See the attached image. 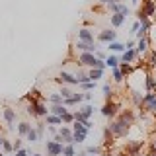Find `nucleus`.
<instances>
[{"label": "nucleus", "mask_w": 156, "mask_h": 156, "mask_svg": "<svg viewBox=\"0 0 156 156\" xmlns=\"http://www.w3.org/2000/svg\"><path fill=\"white\" fill-rule=\"evenodd\" d=\"M107 10H109L111 14H123V16H129V14H131L129 6H125V4H121V2H113V4H107Z\"/></svg>", "instance_id": "39448f33"}, {"label": "nucleus", "mask_w": 156, "mask_h": 156, "mask_svg": "<svg viewBox=\"0 0 156 156\" xmlns=\"http://www.w3.org/2000/svg\"><path fill=\"white\" fill-rule=\"evenodd\" d=\"M140 107H144V109L150 111V113H156V92H146L143 96Z\"/></svg>", "instance_id": "20e7f679"}, {"label": "nucleus", "mask_w": 156, "mask_h": 156, "mask_svg": "<svg viewBox=\"0 0 156 156\" xmlns=\"http://www.w3.org/2000/svg\"><path fill=\"white\" fill-rule=\"evenodd\" d=\"M84 100L86 101H92V94H90V92H84Z\"/></svg>", "instance_id": "79ce46f5"}, {"label": "nucleus", "mask_w": 156, "mask_h": 156, "mask_svg": "<svg viewBox=\"0 0 156 156\" xmlns=\"http://www.w3.org/2000/svg\"><path fill=\"white\" fill-rule=\"evenodd\" d=\"M88 131L90 129H86L82 123H78V121H74V125H72V140L74 143H84V139H86V135H88Z\"/></svg>", "instance_id": "7ed1b4c3"}, {"label": "nucleus", "mask_w": 156, "mask_h": 156, "mask_svg": "<svg viewBox=\"0 0 156 156\" xmlns=\"http://www.w3.org/2000/svg\"><path fill=\"white\" fill-rule=\"evenodd\" d=\"M100 2H101V4H113L115 0H100Z\"/></svg>", "instance_id": "37998d69"}, {"label": "nucleus", "mask_w": 156, "mask_h": 156, "mask_svg": "<svg viewBox=\"0 0 156 156\" xmlns=\"http://www.w3.org/2000/svg\"><path fill=\"white\" fill-rule=\"evenodd\" d=\"M133 2H139V0H133Z\"/></svg>", "instance_id": "603ef678"}, {"label": "nucleus", "mask_w": 156, "mask_h": 156, "mask_svg": "<svg viewBox=\"0 0 156 156\" xmlns=\"http://www.w3.org/2000/svg\"><path fill=\"white\" fill-rule=\"evenodd\" d=\"M131 123H133V121H129L125 115H121L117 121H113V123L109 125L111 135L113 136H125L127 133H129V129H131Z\"/></svg>", "instance_id": "f257e3e1"}, {"label": "nucleus", "mask_w": 156, "mask_h": 156, "mask_svg": "<svg viewBox=\"0 0 156 156\" xmlns=\"http://www.w3.org/2000/svg\"><path fill=\"white\" fill-rule=\"evenodd\" d=\"M76 150H74V144H65L62 146V156H74Z\"/></svg>", "instance_id": "a878e982"}, {"label": "nucleus", "mask_w": 156, "mask_h": 156, "mask_svg": "<svg viewBox=\"0 0 156 156\" xmlns=\"http://www.w3.org/2000/svg\"><path fill=\"white\" fill-rule=\"evenodd\" d=\"M45 119H47V123H49V125H61V123H62V119H61L58 115H51V113H49Z\"/></svg>", "instance_id": "393cba45"}, {"label": "nucleus", "mask_w": 156, "mask_h": 156, "mask_svg": "<svg viewBox=\"0 0 156 156\" xmlns=\"http://www.w3.org/2000/svg\"><path fill=\"white\" fill-rule=\"evenodd\" d=\"M31 156H41V154H31Z\"/></svg>", "instance_id": "8fccbe9b"}, {"label": "nucleus", "mask_w": 156, "mask_h": 156, "mask_svg": "<svg viewBox=\"0 0 156 156\" xmlns=\"http://www.w3.org/2000/svg\"><path fill=\"white\" fill-rule=\"evenodd\" d=\"M29 129H31V125H29V123H20V125H18V133H20V136H26Z\"/></svg>", "instance_id": "bb28decb"}, {"label": "nucleus", "mask_w": 156, "mask_h": 156, "mask_svg": "<svg viewBox=\"0 0 156 156\" xmlns=\"http://www.w3.org/2000/svg\"><path fill=\"white\" fill-rule=\"evenodd\" d=\"M12 148L16 150V152H18V150H22V140H16V143H12Z\"/></svg>", "instance_id": "4c0bfd02"}, {"label": "nucleus", "mask_w": 156, "mask_h": 156, "mask_svg": "<svg viewBox=\"0 0 156 156\" xmlns=\"http://www.w3.org/2000/svg\"><path fill=\"white\" fill-rule=\"evenodd\" d=\"M107 47H109V51H125V43H119V41H111Z\"/></svg>", "instance_id": "b1692460"}, {"label": "nucleus", "mask_w": 156, "mask_h": 156, "mask_svg": "<svg viewBox=\"0 0 156 156\" xmlns=\"http://www.w3.org/2000/svg\"><path fill=\"white\" fill-rule=\"evenodd\" d=\"M133 156H144V154H140V152H136V154H133Z\"/></svg>", "instance_id": "de8ad7c7"}, {"label": "nucleus", "mask_w": 156, "mask_h": 156, "mask_svg": "<svg viewBox=\"0 0 156 156\" xmlns=\"http://www.w3.org/2000/svg\"><path fill=\"white\" fill-rule=\"evenodd\" d=\"M135 58H136L135 49H125V51H123V57H121V62H129V65H131Z\"/></svg>", "instance_id": "a211bd4d"}, {"label": "nucleus", "mask_w": 156, "mask_h": 156, "mask_svg": "<svg viewBox=\"0 0 156 156\" xmlns=\"http://www.w3.org/2000/svg\"><path fill=\"white\" fill-rule=\"evenodd\" d=\"M57 82H65V84H70V86H78V78L76 76H72V74H68V72H61L57 78Z\"/></svg>", "instance_id": "9d476101"}, {"label": "nucleus", "mask_w": 156, "mask_h": 156, "mask_svg": "<svg viewBox=\"0 0 156 156\" xmlns=\"http://www.w3.org/2000/svg\"><path fill=\"white\" fill-rule=\"evenodd\" d=\"M113 78H115V82H121V80H123V72L119 70V66L113 68Z\"/></svg>", "instance_id": "2f4dec72"}, {"label": "nucleus", "mask_w": 156, "mask_h": 156, "mask_svg": "<svg viewBox=\"0 0 156 156\" xmlns=\"http://www.w3.org/2000/svg\"><path fill=\"white\" fill-rule=\"evenodd\" d=\"M119 70H121V72H123V76H125V74H129V72H131V70H133V66H131V65H129V62H121V66H119Z\"/></svg>", "instance_id": "c85d7f7f"}, {"label": "nucleus", "mask_w": 156, "mask_h": 156, "mask_svg": "<svg viewBox=\"0 0 156 156\" xmlns=\"http://www.w3.org/2000/svg\"><path fill=\"white\" fill-rule=\"evenodd\" d=\"M154 119H156V113H154Z\"/></svg>", "instance_id": "864d4df0"}, {"label": "nucleus", "mask_w": 156, "mask_h": 156, "mask_svg": "<svg viewBox=\"0 0 156 156\" xmlns=\"http://www.w3.org/2000/svg\"><path fill=\"white\" fill-rule=\"evenodd\" d=\"M115 156H125V152H119V154H115Z\"/></svg>", "instance_id": "49530a36"}, {"label": "nucleus", "mask_w": 156, "mask_h": 156, "mask_svg": "<svg viewBox=\"0 0 156 156\" xmlns=\"http://www.w3.org/2000/svg\"><path fill=\"white\" fill-rule=\"evenodd\" d=\"M125 18L127 16H123V14H111L109 22H111V26H113V27H121L125 23Z\"/></svg>", "instance_id": "f3484780"}, {"label": "nucleus", "mask_w": 156, "mask_h": 156, "mask_svg": "<svg viewBox=\"0 0 156 156\" xmlns=\"http://www.w3.org/2000/svg\"><path fill=\"white\" fill-rule=\"evenodd\" d=\"M148 51V37H143L136 41V47H135V53L136 55H143V53Z\"/></svg>", "instance_id": "2eb2a0df"}, {"label": "nucleus", "mask_w": 156, "mask_h": 156, "mask_svg": "<svg viewBox=\"0 0 156 156\" xmlns=\"http://www.w3.org/2000/svg\"><path fill=\"white\" fill-rule=\"evenodd\" d=\"M82 88V90H86V92H90V90H94L96 88V82H84V84H78Z\"/></svg>", "instance_id": "7c9ffc66"}, {"label": "nucleus", "mask_w": 156, "mask_h": 156, "mask_svg": "<svg viewBox=\"0 0 156 156\" xmlns=\"http://www.w3.org/2000/svg\"><path fill=\"white\" fill-rule=\"evenodd\" d=\"M78 41H84V43H94V33H92L88 27H82L80 31H78Z\"/></svg>", "instance_id": "f8f14e48"}, {"label": "nucleus", "mask_w": 156, "mask_h": 156, "mask_svg": "<svg viewBox=\"0 0 156 156\" xmlns=\"http://www.w3.org/2000/svg\"><path fill=\"white\" fill-rule=\"evenodd\" d=\"M62 146L61 143H55V140H47V156H61L62 154Z\"/></svg>", "instance_id": "423d86ee"}, {"label": "nucleus", "mask_w": 156, "mask_h": 156, "mask_svg": "<svg viewBox=\"0 0 156 156\" xmlns=\"http://www.w3.org/2000/svg\"><path fill=\"white\" fill-rule=\"evenodd\" d=\"M154 12H156V2H154V0H146L144 8H143V14L146 18H150V16H154Z\"/></svg>", "instance_id": "dca6fc26"}, {"label": "nucleus", "mask_w": 156, "mask_h": 156, "mask_svg": "<svg viewBox=\"0 0 156 156\" xmlns=\"http://www.w3.org/2000/svg\"><path fill=\"white\" fill-rule=\"evenodd\" d=\"M61 119H62V123H65V125H70V123H74V115H72L70 111H66V113L62 115Z\"/></svg>", "instance_id": "cd10ccee"}, {"label": "nucleus", "mask_w": 156, "mask_h": 156, "mask_svg": "<svg viewBox=\"0 0 156 156\" xmlns=\"http://www.w3.org/2000/svg\"><path fill=\"white\" fill-rule=\"evenodd\" d=\"M49 133H53V135H57V133H58V129H57V127H55V125H49Z\"/></svg>", "instance_id": "ea45409f"}, {"label": "nucleus", "mask_w": 156, "mask_h": 156, "mask_svg": "<svg viewBox=\"0 0 156 156\" xmlns=\"http://www.w3.org/2000/svg\"><path fill=\"white\" fill-rule=\"evenodd\" d=\"M35 131H37L39 139H41V136H43V133H45V127H43V125H37V127H35Z\"/></svg>", "instance_id": "e433bc0d"}, {"label": "nucleus", "mask_w": 156, "mask_h": 156, "mask_svg": "<svg viewBox=\"0 0 156 156\" xmlns=\"http://www.w3.org/2000/svg\"><path fill=\"white\" fill-rule=\"evenodd\" d=\"M144 82H146V92H154V90H156V80H154V76L148 74Z\"/></svg>", "instance_id": "4be33fe9"}, {"label": "nucleus", "mask_w": 156, "mask_h": 156, "mask_svg": "<svg viewBox=\"0 0 156 156\" xmlns=\"http://www.w3.org/2000/svg\"><path fill=\"white\" fill-rule=\"evenodd\" d=\"M27 113H31V115H35V117H47L49 115V109L45 107L43 101L31 100V104L27 105Z\"/></svg>", "instance_id": "f03ea898"}, {"label": "nucleus", "mask_w": 156, "mask_h": 156, "mask_svg": "<svg viewBox=\"0 0 156 156\" xmlns=\"http://www.w3.org/2000/svg\"><path fill=\"white\" fill-rule=\"evenodd\" d=\"M14 119H16V111L12 107H4V121H6L10 131H14Z\"/></svg>", "instance_id": "1a4fd4ad"}, {"label": "nucleus", "mask_w": 156, "mask_h": 156, "mask_svg": "<svg viewBox=\"0 0 156 156\" xmlns=\"http://www.w3.org/2000/svg\"><path fill=\"white\" fill-rule=\"evenodd\" d=\"M94 62H96V55L94 53H82L80 57H78V65L80 66H94Z\"/></svg>", "instance_id": "0eeeda50"}, {"label": "nucleus", "mask_w": 156, "mask_h": 156, "mask_svg": "<svg viewBox=\"0 0 156 156\" xmlns=\"http://www.w3.org/2000/svg\"><path fill=\"white\" fill-rule=\"evenodd\" d=\"M100 152H101V150L98 148V146H88V148H86V154H92V156H94V154H100Z\"/></svg>", "instance_id": "72a5a7b5"}, {"label": "nucleus", "mask_w": 156, "mask_h": 156, "mask_svg": "<svg viewBox=\"0 0 156 156\" xmlns=\"http://www.w3.org/2000/svg\"><path fill=\"white\" fill-rule=\"evenodd\" d=\"M78 111H80V113L84 115V117H88V119H90L92 113H94V105H92V104H88V105H84V107H80Z\"/></svg>", "instance_id": "412c9836"}, {"label": "nucleus", "mask_w": 156, "mask_h": 156, "mask_svg": "<svg viewBox=\"0 0 156 156\" xmlns=\"http://www.w3.org/2000/svg\"><path fill=\"white\" fill-rule=\"evenodd\" d=\"M115 2H119V0H115Z\"/></svg>", "instance_id": "5fc2aeb1"}, {"label": "nucleus", "mask_w": 156, "mask_h": 156, "mask_svg": "<svg viewBox=\"0 0 156 156\" xmlns=\"http://www.w3.org/2000/svg\"><path fill=\"white\" fill-rule=\"evenodd\" d=\"M152 150H154V152H156V139L152 140Z\"/></svg>", "instance_id": "c03bdc74"}, {"label": "nucleus", "mask_w": 156, "mask_h": 156, "mask_svg": "<svg viewBox=\"0 0 156 156\" xmlns=\"http://www.w3.org/2000/svg\"><path fill=\"white\" fill-rule=\"evenodd\" d=\"M115 113H117V105L113 104V101L107 100L105 105L101 107V115H104V117H115Z\"/></svg>", "instance_id": "9b49d317"}, {"label": "nucleus", "mask_w": 156, "mask_h": 156, "mask_svg": "<svg viewBox=\"0 0 156 156\" xmlns=\"http://www.w3.org/2000/svg\"><path fill=\"white\" fill-rule=\"evenodd\" d=\"M16 156H29V152H27V150H18V152H16Z\"/></svg>", "instance_id": "a19ab883"}, {"label": "nucleus", "mask_w": 156, "mask_h": 156, "mask_svg": "<svg viewBox=\"0 0 156 156\" xmlns=\"http://www.w3.org/2000/svg\"><path fill=\"white\" fill-rule=\"evenodd\" d=\"M146 156H156V152H154V150H152V152H150V154H146Z\"/></svg>", "instance_id": "a18cd8bd"}, {"label": "nucleus", "mask_w": 156, "mask_h": 156, "mask_svg": "<svg viewBox=\"0 0 156 156\" xmlns=\"http://www.w3.org/2000/svg\"><path fill=\"white\" fill-rule=\"evenodd\" d=\"M58 135L62 136V143H65V144H74V140H72V129H68V127H61V129H58Z\"/></svg>", "instance_id": "ddd939ff"}, {"label": "nucleus", "mask_w": 156, "mask_h": 156, "mask_svg": "<svg viewBox=\"0 0 156 156\" xmlns=\"http://www.w3.org/2000/svg\"><path fill=\"white\" fill-rule=\"evenodd\" d=\"M101 76H104V70H100V68H90V72H88V78H90L92 82L100 80Z\"/></svg>", "instance_id": "aec40b11"}, {"label": "nucleus", "mask_w": 156, "mask_h": 156, "mask_svg": "<svg viewBox=\"0 0 156 156\" xmlns=\"http://www.w3.org/2000/svg\"><path fill=\"white\" fill-rule=\"evenodd\" d=\"M68 111V107L65 104H51V109H49V113L51 115H58V117H62Z\"/></svg>", "instance_id": "4468645a"}, {"label": "nucleus", "mask_w": 156, "mask_h": 156, "mask_svg": "<svg viewBox=\"0 0 156 156\" xmlns=\"http://www.w3.org/2000/svg\"><path fill=\"white\" fill-rule=\"evenodd\" d=\"M26 140H29V143H37V140H39L37 131H35V129H29V131H27V135H26Z\"/></svg>", "instance_id": "5701e85b"}, {"label": "nucleus", "mask_w": 156, "mask_h": 156, "mask_svg": "<svg viewBox=\"0 0 156 156\" xmlns=\"http://www.w3.org/2000/svg\"><path fill=\"white\" fill-rule=\"evenodd\" d=\"M49 101H51V104H62V96L61 94H51L49 96Z\"/></svg>", "instance_id": "c756f323"}, {"label": "nucleus", "mask_w": 156, "mask_h": 156, "mask_svg": "<svg viewBox=\"0 0 156 156\" xmlns=\"http://www.w3.org/2000/svg\"><path fill=\"white\" fill-rule=\"evenodd\" d=\"M119 62H121V58H119V57H115V55H109V57H105V66L117 68V66H119Z\"/></svg>", "instance_id": "6ab92c4d"}, {"label": "nucleus", "mask_w": 156, "mask_h": 156, "mask_svg": "<svg viewBox=\"0 0 156 156\" xmlns=\"http://www.w3.org/2000/svg\"><path fill=\"white\" fill-rule=\"evenodd\" d=\"M0 156H6V154H2V152H0Z\"/></svg>", "instance_id": "3c124183"}, {"label": "nucleus", "mask_w": 156, "mask_h": 156, "mask_svg": "<svg viewBox=\"0 0 156 156\" xmlns=\"http://www.w3.org/2000/svg\"><path fill=\"white\" fill-rule=\"evenodd\" d=\"M2 148H4V152H10V150H14V148H12V143H10V140H6V139H4V143H2Z\"/></svg>", "instance_id": "f704fd0d"}, {"label": "nucleus", "mask_w": 156, "mask_h": 156, "mask_svg": "<svg viewBox=\"0 0 156 156\" xmlns=\"http://www.w3.org/2000/svg\"><path fill=\"white\" fill-rule=\"evenodd\" d=\"M139 27H140V23H139V22H135V23H133V27H131V31L136 33V31H139Z\"/></svg>", "instance_id": "58836bf2"}, {"label": "nucleus", "mask_w": 156, "mask_h": 156, "mask_svg": "<svg viewBox=\"0 0 156 156\" xmlns=\"http://www.w3.org/2000/svg\"><path fill=\"white\" fill-rule=\"evenodd\" d=\"M58 94H61L62 98H70V96H72V92H70V90H68V88H62V90H61V92H58Z\"/></svg>", "instance_id": "c9c22d12"}, {"label": "nucleus", "mask_w": 156, "mask_h": 156, "mask_svg": "<svg viewBox=\"0 0 156 156\" xmlns=\"http://www.w3.org/2000/svg\"><path fill=\"white\" fill-rule=\"evenodd\" d=\"M98 39L104 43H111V41H117V31H113V29H101L100 35H98Z\"/></svg>", "instance_id": "6e6552de"}, {"label": "nucleus", "mask_w": 156, "mask_h": 156, "mask_svg": "<svg viewBox=\"0 0 156 156\" xmlns=\"http://www.w3.org/2000/svg\"><path fill=\"white\" fill-rule=\"evenodd\" d=\"M2 143H4V139H2V136H0V146H2Z\"/></svg>", "instance_id": "09e8293b"}, {"label": "nucleus", "mask_w": 156, "mask_h": 156, "mask_svg": "<svg viewBox=\"0 0 156 156\" xmlns=\"http://www.w3.org/2000/svg\"><path fill=\"white\" fill-rule=\"evenodd\" d=\"M101 90H104V96L109 100V98H111V86L109 84H104V86H101Z\"/></svg>", "instance_id": "473e14b6"}]
</instances>
